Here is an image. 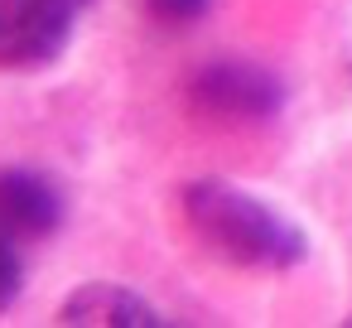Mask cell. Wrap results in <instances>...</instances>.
<instances>
[{
  "label": "cell",
  "mask_w": 352,
  "mask_h": 328,
  "mask_svg": "<svg viewBox=\"0 0 352 328\" xmlns=\"http://www.w3.org/2000/svg\"><path fill=\"white\" fill-rule=\"evenodd\" d=\"M58 323L68 328H155L160 314L150 309V299H140L126 285H82L58 304Z\"/></svg>",
  "instance_id": "5"
},
{
  "label": "cell",
  "mask_w": 352,
  "mask_h": 328,
  "mask_svg": "<svg viewBox=\"0 0 352 328\" xmlns=\"http://www.w3.org/2000/svg\"><path fill=\"white\" fill-rule=\"evenodd\" d=\"M20 285H25L20 251H15V241H10V237H0V309H10V304H15Z\"/></svg>",
  "instance_id": "7"
},
{
  "label": "cell",
  "mask_w": 352,
  "mask_h": 328,
  "mask_svg": "<svg viewBox=\"0 0 352 328\" xmlns=\"http://www.w3.org/2000/svg\"><path fill=\"white\" fill-rule=\"evenodd\" d=\"M63 227V193L39 169H0V237L44 241Z\"/></svg>",
  "instance_id": "4"
},
{
  "label": "cell",
  "mask_w": 352,
  "mask_h": 328,
  "mask_svg": "<svg viewBox=\"0 0 352 328\" xmlns=\"http://www.w3.org/2000/svg\"><path fill=\"white\" fill-rule=\"evenodd\" d=\"M145 10L169 30H184V25H198L212 10V0H145Z\"/></svg>",
  "instance_id": "6"
},
{
  "label": "cell",
  "mask_w": 352,
  "mask_h": 328,
  "mask_svg": "<svg viewBox=\"0 0 352 328\" xmlns=\"http://www.w3.org/2000/svg\"><path fill=\"white\" fill-rule=\"evenodd\" d=\"M179 212L188 232L227 265L285 275L309 256V237L299 222L261 203L256 193L222 184V179H193L179 188Z\"/></svg>",
  "instance_id": "1"
},
{
  "label": "cell",
  "mask_w": 352,
  "mask_h": 328,
  "mask_svg": "<svg viewBox=\"0 0 352 328\" xmlns=\"http://www.w3.org/2000/svg\"><path fill=\"white\" fill-rule=\"evenodd\" d=\"M184 102L193 116L217 121V126H261V121L280 116L285 83L256 63L222 58V63H203L184 83Z\"/></svg>",
  "instance_id": "2"
},
{
  "label": "cell",
  "mask_w": 352,
  "mask_h": 328,
  "mask_svg": "<svg viewBox=\"0 0 352 328\" xmlns=\"http://www.w3.org/2000/svg\"><path fill=\"white\" fill-rule=\"evenodd\" d=\"M87 0H0V68L39 73L63 58Z\"/></svg>",
  "instance_id": "3"
}]
</instances>
